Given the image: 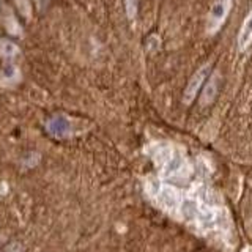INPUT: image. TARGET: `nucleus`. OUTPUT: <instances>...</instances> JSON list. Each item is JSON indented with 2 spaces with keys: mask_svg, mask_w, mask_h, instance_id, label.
Returning a JSON list of instances; mask_svg holds the SVG:
<instances>
[{
  "mask_svg": "<svg viewBox=\"0 0 252 252\" xmlns=\"http://www.w3.org/2000/svg\"><path fill=\"white\" fill-rule=\"evenodd\" d=\"M6 191H8V185L3 181V183H0V195H5Z\"/></svg>",
  "mask_w": 252,
  "mask_h": 252,
  "instance_id": "obj_13",
  "label": "nucleus"
},
{
  "mask_svg": "<svg viewBox=\"0 0 252 252\" xmlns=\"http://www.w3.org/2000/svg\"><path fill=\"white\" fill-rule=\"evenodd\" d=\"M21 69L14 65H6L2 71H0V87H5V89H10L21 82Z\"/></svg>",
  "mask_w": 252,
  "mask_h": 252,
  "instance_id": "obj_7",
  "label": "nucleus"
},
{
  "mask_svg": "<svg viewBox=\"0 0 252 252\" xmlns=\"http://www.w3.org/2000/svg\"><path fill=\"white\" fill-rule=\"evenodd\" d=\"M219 87H220V74H219V71H216V73H213L208 77L207 84L203 85V90L200 93V104L202 106H210L211 102L216 99Z\"/></svg>",
  "mask_w": 252,
  "mask_h": 252,
  "instance_id": "obj_4",
  "label": "nucleus"
},
{
  "mask_svg": "<svg viewBox=\"0 0 252 252\" xmlns=\"http://www.w3.org/2000/svg\"><path fill=\"white\" fill-rule=\"evenodd\" d=\"M19 54H21V49L14 41L6 38L0 39V55H2L3 59H14V57H18Z\"/></svg>",
  "mask_w": 252,
  "mask_h": 252,
  "instance_id": "obj_8",
  "label": "nucleus"
},
{
  "mask_svg": "<svg viewBox=\"0 0 252 252\" xmlns=\"http://www.w3.org/2000/svg\"><path fill=\"white\" fill-rule=\"evenodd\" d=\"M66 128H68V125L63 117H55L49 122V125H47V129H49V132L54 134V136H59V131H62V136H65Z\"/></svg>",
  "mask_w": 252,
  "mask_h": 252,
  "instance_id": "obj_9",
  "label": "nucleus"
},
{
  "mask_svg": "<svg viewBox=\"0 0 252 252\" xmlns=\"http://www.w3.org/2000/svg\"><path fill=\"white\" fill-rule=\"evenodd\" d=\"M125 8H126V16H128L129 19H134L137 16L139 0H125Z\"/></svg>",
  "mask_w": 252,
  "mask_h": 252,
  "instance_id": "obj_11",
  "label": "nucleus"
},
{
  "mask_svg": "<svg viewBox=\"0 0 252 252\" xmlns=\"http://www.w3.org/2000/svg\"><path fill=\"white\" fill-rule=\"evenodd\" d=\"M173 159H175V153H173L170 145H167V144L156 145L155 152H153V161L158 169H169Z\"/></svg>",
  "mask_w": 252,
  "mask_h": 252,
  "instance_id": "obj_6",
  "label": "nucleus"
},
{
  "mask_svg": "<svg viewBox=\"0 0 252 252\" xmlns=\"http://www.w3.org/2000/svg\"><path fill=\"white\" fill-rule=\"evenodd\" d=\"M233 0H215L213 5L210 6V11L205 21V27L210 35H215L220 30V27L224 26V22L227 21L228 14L232 11Z\"/></svg>",
  "mask_w": 252,
  "mask_h": 252,
  "instance_id": "obj_1",
  "label": "nucleus"
},
{
  "mask_svg": "<svg viewBox=\"0 0 252 252\" xmlns=\"http://www.w3.org/2000/svg\"><path fill=\"white\" fill-rule=\"evenodd\" d=\"M208 74H210V65H203L191 76V79H189V82L183 92V102L186 106H189L195 99L197 93L200 92L202 85L208 79Z\"/></svg>",
  "mask_w": 252,
  "mask_h": 252,
  "instance_id": "obj_2",
  "label": "nucleus"
},
{
  "mask_svg": "<svg viewBox=\"0 0 252 252\" xmlns=\"http://www.w3.org/2000/svg\"><path fill=\"white\" fill-rule=\"evenodd\" d=\"M3 22H5V27H6V30H8V33H11V35H14V36H16V35H21L22 29H21L19 22H18V19L14 18V14H13V13L5 14Z\"/></svg>",
  "mask_w": 252,
  "mask_h": 252,
  "instance_id": "obj_10",
  "label": "nucleus"
},
{
  "mask_svg": "<svg viewBox=\"0 0 252 252\" xmlns=\"http://www.w3.org/2000/svg\"><path fill=\"white\" fill-rule=\"evenodd\" d=\"M16 5H18V11L24 16V18H30L32 10H30V3L29 0H16Z\"/></svg>",
  "mask_w": 252,
  "mask_h": 252,
  "instance_id": "obj_12",
  "label": "nucleus"
},
{
  "mask_svg": "<svg viewBox=\"0 0 252 252\" xmlns=\"http://www.w3.org/2000/svg\"><path fill=\"white\" fill-rule=\"evenodd\" d=\"M236 44H238L240 52H248L249 47L252 46V8L241 24L238 38H236Z\"/></svg>",
  "mask_w": 252,
  "mask_h": 252,
  "instance_id": "obj_5",
  "label": "nucleus"
},
{
  "mask_svg": "<svg viewBox=\"0 0 252 252\" xmlns=\"http://www.w3.org/2000/svg\"><path fill=\"white\" fill-rule=\"evenodd\" d=\"M156 200L159 202L164 208H167V210L180 208V205H181L180 192L173 186H170V185H162L161 186V191H159V194L156 195Z\"/></svg>",
  "mask_w": 252,
  "mask_h": 252,
  "instance_id": "obj_3",
  "label": "nucleus"
}]
</instances>
